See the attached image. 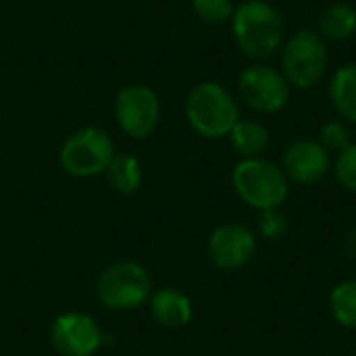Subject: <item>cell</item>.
Here are the masks:
<instances>
[{"instance_id":"21","label":"cell","mask_w":356,"mask_h":356,"mask_svg":"<svg viewBox=\"0 0 356 356\" xmlns=\"http://www.w3.org/2000/svg\"><path fill=\"white\" fill-rule=\"evenodd\" d=\"M261 234L269 240H277L286 234V217L277 211V209H269V211H261Z\"/></svg>"},{"instance_id":"14","label":"cell","mask_w":356,"mask_h":356,"mask_svg":"<svg viewBox=\"0 0 356 356\" xmlns=\"http://www.w3.org/2000/svg\"><path fill=\"white\" fill-rule=\"evenodd\" d=\"M330 98L336 111L356 123V63L342 65L330 81Z\"/></svg>"},{"instance_id":"17","label":"cell","mask_w":356,"mask_h":356,"mask_svg":"<svg viewBox=\"0 0 356 356\" xmlns=\"http://www.w3.org/2000/svg\"><path fill=\"white\" fill-rule=\"evenodd\" d=\"M330 309L342 327L356 332V280H346L332 290Z\"/></svg>"},{"instance_id":"12","label":"cell","mask_w":356,"mask_h":356,"mask_svg":"<svg viewBox=\"0 0 356 356\" xmlns=\"http://www.w3.org/2000/svg\"><path fill=\"white\" fill-rule=\"evenodd\" d=\"M152 317L165 327H184L192 319L190 298L175 288H161L150 296Z\"/></svg>"},{"instance_id":"1","label":"cell","mask_w":356,"mask_h":356,"mask_svg":"<svg viewBox=\"0 0 356 356\" xmlns=\"http://www.w3.org/2000/svg\"><path fill=\"white\" fill-rule=\"evenodd\" d=\"M232 29L238 48L254 60L269 58L284 42V19L267 0H244L234 8Z\"/></svg>"},{"instance_id":"8","label":"cell","mask_w":356,"mask_h":356,"mask_svg":"<svg viewBox=\"0 0 356 356\" xmlns=\"http://www.w3.org/2000/svg\"><path fill=\"white\" fill-rule=\"evenodd\" d=\"M115 117L127 136L131 138L150 136L161 117V104L154 90L142 83L123 88L115 100Z\"/></svg>"},{"instance_id":"5","label":"cell","mask_w":356,"mask_h":356,"mask_svg":"<svg viewBox=\"0 0 356 356\" xmlns=\"http://www.w3.org/2000/svg\"><path fill=\"white\" fill-rule=\"evenodd\" d=\"M98 300L113 311L138 309L152 296L150 273L134 261H121L111 265L98 280Z\"/></svg>"},{"instance_id":"9","label":"cell","mask_w":356,"mask_h":356,"mask_svg":"<svg viewBox=\"0 0 356 356\" xmlns=\"http://www.w3.org/2000/svg\"><path fill=\"white\" fill-rule=\"evenodd\" d=\"M257 252L254 234L242 223H223L209 238V259L223 271L242 269Z\"/></svg>"},{"instance_id":"20","label":"cell","mask_w":356,"mask_h":356,"mask_svg":"<svg viewBox=\"0 0 356 356\" xmlns=\"http://www.w3.org/2000/svg\"><path fill=\"white\" fill-rule=\"evenodd\" d=\"M319 142L327 152H342L350 146V131L342 121H327L319 131Z\"/></svg>"},{"instance_id":"10","label":"cell","mask_w":356,"mask_h":356,"mask_svg":"<svg viewBox=\"0 0 356 356\" xmlns=\"http://www.w3.org/2000/svg\"><path fill=\"white\" fill-rule=\"evenodd\" d=\"M50 338L63 356H92L102 344V330L90 315L65 313L52 323Z\"/></svg>"},{"instance_id":"6","label":"cell","mask_w":356,"mask_h":356,"mask_svg":"<svg viewBox=\"0 0 356 356\" xmlns=\"http://www.w3.org/2000/svg\"><path fill=\"white\" fill-rule=\"evenodd\" d=\"M115 156L111 136L100 127H83L71 134L60 148V165L73 177L104 173Z\"/></svg>"},{"instance_id":"15","label":"cell","mask_w":356,"mask_h":356,"mask_svg":"<svg viewBox=\"0 0 356 356\" xmlns=\"http://www.w3.org/2000/svg\"><path fill=\"white\" fill-rule=\"evenodd\" d=\"M319 33L327 40H348L356 33V8L346 2L330 4L319 15Z\"/></svg>"},{"instance_id":"11","label":"cell","mask_w":356,"mask_h":356,"mask_svg":"<svg viewBox=\"0 0 356 356\" xmlns=\"http://www.w3.org/2000/svg\"><path fill=\"white\" fill-rule=\"evenodd\" d=\"M330 152L319 140H296L284 152V173L296 184H317L330 171Z\"/></svg>"},{"instance_id":"22","label":"cell","mask_w":356,"mask_h":356,"mask_svg":"<svg viewBox=\"0 0 356 356\" xmlns=\"http://www.w3.org/2000/svg\"><path fill=\"white\" fill-rule=\"evenodd\" d=\"M353 356H356V353H355V355H353Z\"/></svg>"},{"instance_id":"3","label":"cell","mask_w":356,"mask_h":356,"mask_svg":"<svg viewBox=\"0 0 356 356\" xmlns=\"http://www.w3.org/2000/svg\"><path fill=\"white\" fill-rule=\"evenodd\" d=\"M232 184L236 194L259 211L280 209L290 190L284 169L265 159H242L232 173Z\"/></svg>"},{"instance_id":"18","label":"cell","mask_w":356,"mask_h":356,"mask_svg":"<svg viewBox=\"0 0 356 356\" xmlns=\"http://www.w3.org/2000/svg\"><path fill=\"white\" fill-rule=\"evenodd\" d=\"M192 6H194V13L211 25L225 23L234 15L232 0H194Z\"/></svg>"},{"instance_id":"4","label":"cell","mask_w":356,"mask_h":356,"mask_svg":"<svg viewBox=\"0 0 356 356\" xmlns=\"http://www.w3.org/2000/svg\"><path fill=\"white\" fill-rule=\"evenodd\" d=\"M327 44L319 31L300 29L284 46L282 73L290 86L307 90L317 86L327 71Z\"/></svg>"},{"instance_id":"7","label":"cell","mask_w":356,"mask_h":356,"mask_svg":"<svg viewBox=\"0 0 356 356\" xmlns=\"http://www.w3.org/2000/svg\"><path fill=\"white\" fill-rule=\"evenodd\" d=\"M242 100L257 113H280L290 98V83L282 71L269 65H250L238 79Z\"/></svg>"},{"instance_id":"13","label":"cell","mask_w":356,"mask_h":356,"mask_svg":"<svg viewBox=\"0 0 356 356\" xmlns=\"http://www.w3.org/2000/svg\"><path fill=\"white\" fill-rule=\"evenodd\" d=\"M229 140L234 150L244 159H261L269 146V131L263 123L252 119H240L232 131Z\"/></svg>"},{"instance_id":"19","label":"cell","mask_w":356,"mask_h":356,"mask_svg":"<svg viewBox=\"0 0 356 356\" xmlns=\"http://www.w3.org/2000/svg\"><path fill=\"white\" fill-rule=\"evenodd\" d=\"M334 173H336V179L348 192L356 194V144H350L342 152H338L336 163H334Z\"/></svg>"},{"instance_id":"2","label":"cell","mask_w":356,"mask_h":356,"mask_svg":"<svg viewBox=\"0 0 356 356\" xmlns=\"http://www.w3.org/2000/svg\"><path fill=\"white\" fill-rule=\"evenodd\" d=\"M186 117L194 131L204 138L229 136L232 127L240 121L236 98L217 81L198 83L186 100Z\"/></svg>"},{"instance_id":"16","label":"cell","mask_w":356,"mask_h":356,"mask_svg":"<svg viewBox=\"0 0 356 356\" xmlns=\"http://www.w3.org/2000/svg\"><path fill=\"white\" fill-rule=\"evenodd\" d=\"M104 175H106L108 186L115 192H119V194H131L142 184V167H140V161L134 154H125V152L113 156V161L108 163Z\"/></svg>"}]
</instances>
